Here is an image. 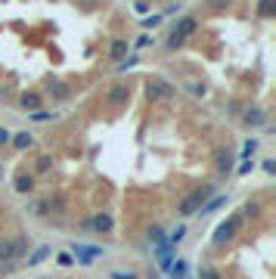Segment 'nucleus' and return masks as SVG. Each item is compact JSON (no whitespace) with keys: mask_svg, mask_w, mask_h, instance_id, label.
<instances>
[{"mask_svg":"<svg viewBox=\"0 0 276 279\" xmlns=\"http://www.w3.org/2000/svg\"><path fill=\"white\" fill-rule=\"evenodd\" d=\"M242 221H245V214H242V211H236V214H230L227 221H223L221 226H217L214 230V236H211V242L217 245V248H221V245H227L233 236L239 233V226H242Z\"/></svg>","mask_w":276,"mask_h":279,"instance_id":"nucleus-1","label":"nucleus"},{"mask_svg":"<svg viewBox=\"0 0 276 279\" xmlns=\"http://www.w3.org/2000/svg\"><path fill=\"white\" fill-rule=\"evenodd\" d=\"M196 28H199V22L192 19V16H183V19L177 22V28L171 31V37H168V50H171V53H174L177 47H183V40H186Z\"/></svg>","mask_w":276,"mask_h":279,"instance_id":"nucleus-2","label":"nucleus"},{"mask_svg":"<svg viewBox=\"0 0 276 279\" xmlns=\"http://www.w3.org/2000/svg\"><path fill=\"white\" fill-rule=\"evenodd\" d=\"M25 251H28V239H25V236H16V239H6V242H0V260L22 258Z\"/></svg>","mask_w":276,"mask_h":279,"instance_id":"nucleus-3","label":"nucleus"},{"mask_svg":"<svg viewBox=\"0 0 276 279\" xmlns=\"http://www.w3.org/2000/svg\"><path fill=\"white\" fill-rule=\"evenodd\" d=\"M146 93H149V99H174L177 96V90H174L165 78H149Z\"/></svg>","mask_w":276,"mask_h":279,"instance_id":"nucleus-4","label":"nucleus"},{"mask_svg":"<svg viewBox=\"0 0 276 279\" xmlns=\"http://www.w3.org/2000/svg\"><path fill=\"white\" fill-rule=\"evenodd\" d=\"M208 196H211V189H208V186H205V189H196L192 196H186V199L180 202V214H192V211H199Z\"/></svg>","mask_w":276,"mask_h":279,"instance_id":"nucleus-5","label":"nucleus"},{"mask_svg":"<svg viewBox=\"0 0 276 279\" xmlns=\"http://www.w3.org/2000/svg\"><path fill=\"white\" fill-rule=\"evenodd\" d=\"M72 251H74V258H78V264H93L96 258H103V248L99 245H72Z\"/></svg>","mask_w":276,"mask_h":279,"instance_id":"nucleus-6","label":"nucleus"},{"mask_svg":"<svg viewBox=\"0 0 276 279\" xmlns=\"http://www.w3.org/2000/svg\"><path fill=\"white\" fill-rule=\"evenodd\" d=\"M84 230H93V233H99V236H109L115 226H112V217H109V214H96L93 221L84 223Z\"/></svg>","mask_w":276,"mask_h":279,"instance_id":"nucleus-7","label":"nucleus"},{"mask_svg":"<svg viewBox=\"0 0 276 279\" xmlns=\"http://www.w3.org/2000/svg\"><path fill=\"white\" fill-rule=\"evenodd\" d=\"M155 258H158V264H162V270H171V264H174V245L171 242L155 245Z\"/></svg>","mask_w":276,"mask_h":279,"instance_id":"nucleus-8","label":"nucleus"},{"mask_svg":"<svg viewBox=\"0 0 276 279\" xmlns=\"http://www.w3.org/2000/svg\"><path fill=\"white\" fill-rule=\"evenodd\" d=\"M128 96H130V87H128V84H115V87L106 93V99H109L112 106H121V103H128Z\"/></svg>","mask_w":276,"mask_h":279,"instance_id":"nucleus-9","label":"nucleus"},{"mask_svg":"<svg viewBox=\"0 0 276 279\" xmlns=\"http://www.w3.org/2000/svg\"><path fill=\"white\" fill-rule=\"evenodd\" d=\"M227 196H214L211 202H208V205H202V208H199V214H202V217H208V214H214V211H221L223 205H227Z\"/></svg>","mask_w":276,"mask_h":279,"instance_id":"nucleus-10","label":"nucleus"},{"mask_svg":"<svg viewBox=\"0 0 276 279\" xmlns=\"http://www.w3.org/2000/svg\"><path fill=\"white\" fill-rule=\"evenodd\" d=\"M40 103H44V99H40L37 93H22V99H19V106L25 109V112H37Z\"/></svg>","mask_w":276,"mask_h":279,"instance_id":"nucleus-11","label":"nucleus"},{"mask_svg":"<svg viewBox=\"0 0 276 279\" xmlns=\"http://www.w3.org/2000/svg\"><path fill=\"white\" fill-rule=\"evenodd\" d=\"M264 121H267L264 109H248V112H245V124H252V128H261Z\"/></svg>","mask_w":276,"mask_h":279,"instance_id":"nucleus-12","label":"nucleus"},{"mask_svg":"<svg viewBox=\"0 0 276 279\" xmlns=\"http://www.w3.org/2000/svg\"><path fill=\"white\" fill-rule=\"evenodd\" d=\"M189 276V264L186 260H174L171 264V279H186Z\"/></svg>","mask_w":276,"mask_h":279,"instance_id":"nucleus-13","label":"nucleus"},{"mask_svg":"<svg viewBox=\"0 0 276 279\" xmlns=\"http://www.w3.org/2000/svg\"><path fill=\"white\" fill-rule=\"evenodd\" d=\"M31 186H35V174H19V180H16V192H31Z\"/></svg>","mask_w":276,"mask_h":279,"instance_id":"nucleus-14","label":"nucleus"},{"mask_svg":"<svg viewBox=\"0 0 276 279\" xmlns=\"http://www.w3.org/2000/svg\"><path fill=\"white\" fill-rule=\"evenodd\" d=\"M47 258H50V245H40V248H35V255H28V267H35Z\"/></svg>","mask_w":276,"mask_h":279,"instance_id":"nucleus-15","label":"nucleus"},{"mask_svg":"<svg viewBox=\"0 0 276 279\" xmlns=\"http://www.w3.org/2000/svg\"><path fill=\"white\" fill-rule=\"evenodd\" d=\"M230 167H233V155H230V152H221V155H217V171L230 174Z\"/></svg>","mask_w":276,"mask_h":279,"instance_id":"nucleus-16","label":"nucleus"},{"mask_svg":"<svg viewBox=\"0 0 276 279\" xmlns=\"http://www.w3.org/2000/svg\"><path fill=\"white\" fill-rule=\"evenodd\" d=\"M31 143H35V140H31L28 130H25V133H16V137H13V146H16V149H28Z\"/></svg>","mask_w":276,"mask_h":279,"instance_id":"nucleus-17","label":"nucleus"},{"mask_svg":"<svg viewBox=\"0 0 276 279\" xmlns=\"http://www.w3.org/2000/svg\"><path fill=\"white\" fill-rule=\"evenodd\" d=\"M50 167H53V155H40L37 165H35V174H47Z\"/></svg>","mask_w":276,"mask_h":279,"instance_id":"nucleus-18","label":"nucleus"},{"mask_svg":"<svg viewBox=\"0 0 276 279\" xmlns=\"http://www.w3.org/2000/svg\"><path fill=\"white\" fill-rule=\"evenodd\" d=\"M149 239H152L155 245H162V242H168V236H165V230H162V226H149Z\"/></svg>","mask_w":276,"mask_h":279,"instance_id":"nucleus-19","label":"nucleus"},{"mask_svg":"<svg viewBox=\"0 0 276 279\" xmlns=\"http://www.w3.org/2000/svg\"><path fill=\"white\" fill-rule=\"evenodd\" d=\"M255 149H258V140H255V137H248V140H245V146H242V152H239V155H242V158H245V162H248V158L255 155Z\"/></svg>","mask_w":276,"mask_h":279,"instance_id":"nucleus-20","label":"nucleus"},{"mask_svg":"<svg viewBox=\"0 0 276 279\" xmlns=\"http://www.w3.org/2000/svg\"><path fill=\"white\" fill-rule=\"evenodd\" d=\"M128 56V40H115L112 44V59H124Z\"/></svg>","mask_w":276,"mask_h":279,"instance_id":"nucleus-21","label":"nucleus"},{"mask_svg":"<svg viewBox=\"0 0 276 279\" xmlns=\"http://www.w3.org/2000/svg\"><path fill=\"white\" fill-rule=\"evenodd\" d=\"M47 87H50V93H53V96H59V99L65 96V93H69V87H65V84H62V81H50V84H47Z\"/></svg>","mask_w":276,"mask_h":279,"instance_id":"nucleus-22","label":"nucleus"},{"mask_svg":"<svg viewBox=\"0 0 276 279\" xmlns=\"http://www.w3.org/2000/svg\"><path fill=\"white\" fill-rule=\"evenodd\" d=\"M183 236H186V226H183V223H180V226H177V230H174V233L168 236V242H171V245H177V242L183 239Z\"/></svg>","mask_w":276,"mask_h":279,"instance_id":"nucleus-23","label":"nucleus"},{"mask_svg":"<svg viewBox=\"0 0 276 279\" xmlns=\"http://www.w3.org/2000/svg\"><path fill=\"white\" fill-rule=\"evenodd\" d=\"M31 211H35V214H50V208H47V199L35 202V205H31Z\"/></svg>","mask_w":276,"mask_h":279,"instance_id":"nucleus-24","label":"nucleus"},{"mask_svg":"<svg viewBox=\"0 0 276 279\" xmlns=\"http://www.w3.org/2000/svg\"><path fill=\"white\" fill-rule=\"evenodd\" d=\"M56 112H35V121H56Z\"/></svg>","mask_w":276,"mask_h":279,"instance_id":"nucleus-25","label":"nucleus"},{"mask_svg":"<svg viewBox=\"0 0 276 279\" xmlns=\"http://www.w3.org/2000/svg\"><path fill=\"white\" fill-rule=\"evenodd\" d=\"M112 279H137V273H130V270H115Z\"/></svg>","mask_w":276,"mask_h":279,"instance_id":"nucleus-26","label":"nucleus"},{"mask_svg":"<svg viewBox=\"0 0 276 279\" xmlns=\"http://www.w3.org/2000/svg\"><path fill=\"white\" fill-rule=\"evenodd\" d=\"M252 167H255L252 162H242V165H239V177H245V174H252Z\"/></svg>","mask_w":276,"mask_h":279,"instance_id":"nucleus-27","label":"nucleus"},{"mask_svg":"<svg viewBox=\"0 0 276 279\" xmlns=\"http://www.w3.org/2000/svg\"><path fill=\"white\" fill-rule=\"evenodd\" d=\"M202 279H221V273L217 270H202Z\"/></svg>","mask_w":276,"mask_h":279,"instance_id":"nucleus-28","label":"nucleus"},{"mask_svg":"<svg viewBox=\"0 0 276 279\" xmlns=\"http://www.w3.org/2000/svg\"><path fill=\"white\" fill-rule=\"evenodd\" d=\"M6 143H10V130L0 128V146H6Z\"/></svg>","mask_w":276,"mask_h":279,"instance_id":"nucleus-29","label":"nucleus"},{"mask_svg":"<svg viewBox=\"0 0 276 279\" xmlns=\"http://www.w3.org/2000/svg\"><path fill=\"white\" fill-rule=\"evenodd\" d=\"M158 22H162V16H149L143 25H146V28H152V25H158Z\"/></svg>","mask_w":276,"mask_h":279,"instance_id":"nucleus-30","label":"nucleus"},{"mask_svg":"<svg viewBox=\"0 0 276 279\" xmlns=\"http://www.w3.org/2000/svg\"><path fill=\"white\" fill-rule=\"evenodd\" d=\"M264 171H267V174L276 171V162H273V158H267V162H264Z\"/></svg>","mask_w":276,"mask_h":279,"instance_id":"nucleus-31","label":"nucleus"},{"mask_svg":"<svg viewBox=\"0 0 276 279\" xmlns=\"http://www.w3.org/2000/svg\"><path fill=\"white\" fill-rule=\"evenodd\" d=\"M149 44H152V37H149V35H143V37L137 40V47H149Z\"/></svg>","mask_w":276,"mask_h":279,"instance_id":"nucleus-32","label":"nucleus"}]
</instances>
